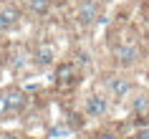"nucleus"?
I'll return each instance as SVG.
<instances>
[{
  "label": "nucleus",
  "mask_w": 149,
  "mask_h": 139,
  "mask_svg": "<svg viewBox=\"0 0 149 139\" xmlns=\"http://www.w3.org/2000/svg\"><path fill=\"white\" fill-rule=\"evenodd\" d=\"M111 53H114L116 66H121V68H132V66H136V63H139V58H141L139 41H136V38H121V41H116V43H114Z\"/></svg>",
  "instance_id": "f257e3e1"
},
{
  "label": "nucleus",
  "mask_w": 149,
  "mask_h": 139,
  "mask_svg": "<svg viewBox=\"0 0 149 139\" xmlns=\"http://www.w3.org/2000/svg\"><path fill=\"white\" fill-rule=\"evenodd\" d=\"M79 78H81V68L73 61L56 63V68H53V84L58 86V89H71V86L79 84Z\"/></svg>",
  "instance_id": "f03ea898"
},
{
  "label": "nucleus",
  "mask_w": 149,
  "mask_h": 139,
  "mask_svg": "<svg viewBox=\"0 0 149 139\" xmlns=\"http://www.w3.org/2000/svg\"><path fill=\"white\" fill-rule=\"evenodd\" d=\"M73 18H76V23L84 25V28L96 25L101 20V3H99V0H81L79 5H76Z\"/></svg>",
  "instance_id": "7ed1b4c3"
},
{
  "label": "nucleus",
  "mask_w": 149,
  "mask_h": 139,
  "mask_svg": "<svg viewBox=\"0 0 149 139\" xmlns=\"http://www.w3.org/2000/svg\"><path fill=\"white\" fill-rule=\"evenodd\" d=\"M109 96H104V94H88L86 99H84V114L88 119H104V116L109 114Z\"/></svg>",
  "instance_id": "20e7f679"
},
{
  "label": "nucleus",
  "mask_w": 149,
  "mask_h": 139,
  "mask_svg": "<svg viewBox=\"0 0 149 139\" xmlns=\"http://www.w3.org/2000/svg\"><path fill=\"white\" fill-rule=\"evenodd\" d=\"M104 86H106V91H109V96L114 101H124L129 99V94H132V81L126 76H119V73H111V76H106V81H104Z\"/></svg>",
  "instance_id": "39448f33"
},
{
  "label": "nucleus",
  "mask_w": 149,
  "mask_h": 139,
  "mask_svg": "<svg viewBox=\"0 0 149 139\" xmlns=\"http://www.w3.org/2000/svg\"><path fill=\"white\" fill-rule=\"evenodd\" d=\"M31 58H33V63H36L38 68H51L56 63V46L51 41H40V43H36Z\"/></svg>",
  "instance_id": "423d86ee"
},
{
  "label": "nucleus",
  "mask_w": 149,
  "mask_h": 139,
  "mask_svg": "<svg viewBox=\"0 0 149 139\" xmlns=\"http://www.w3.org/2000/svg\"><path fill=\"white\" fill-rule=\"evenodd\" d=\"M5 96V106H8V114H20L25 106H28V94L23 89H18V86H10L3 91Z\"/></svg>",
  "instance_id": "0eeeda50"
},
{
  "label": "nucleus",
  "mask_w": 149,
  "mask_h": 139,
  "mask_svg": "<svg viewBox=\"0 0 149 139\" xmlns=\"http://www.w3.org/2000/svg\"><path fill=\"white\" fill-rule=\"evenodd\" d=\"M132 101H129V109H132L134 116H147L149 119V94L147 91H134L132 89Z\"/></svg>",
  "instance_id": "6e6552de"
},
{
  "label": "nucleus",
  "mask_w": 149,
  "mask_h": 139,
  "mask_svg": "<svg viewBox=\"0 0 149 139\" xmlns=\"http://www.w3.org/2000/svg\"><path fill=\"white\" fill-rule=\"evenodd\" d=\"M25 5H28V10H31L33 15L46 18L53 10V0H25Z\"/></svg>",
  "instance_id": "1a4fd4ad"
},
{
  "label": "nucleus",
  "mask_w": 149,
  "mask_h": 139,
  "mask_svg": "<svg viewBox=\"0 0 149 139\" xmlns=\"http://www.w3.org/2000/svg\"><path fill=\"white\" fill-rule=\"evenodd\" d=\"M31 61H33V58H31V53H28V51H18V53L10 56V68L20 73V71H25L28 66H31Z\"/></svg>",
  "instance_id": "9d476101"
},
{
  "label": "nucleus",
  "mask_w": 149,
  "mask_h": 139,
  "mask_svg": "<svg viewBox=\"0 0 149 139\" xmlns=\"http://www.w3.org/2000/svg\"><path fill=\"white\" fill-rule=\"evenodd\" d=\"M0 15L8 20V25H10V28H15V25L20 23V8H18V5H10V3L0 5Z\"/></svg>",
  "instance_id": "9b49d317"
},
{
  "label": "nucleus",
  "mask_w": 149,
  "mask_h": 139,
  "mask_svg": "<svg viewBox=\"0 0 149 139\" xmlns=\"http://www.w3.org/2000/svg\"><path fill=\"white\" fill-rule=\"evenodd\" d=\"M71 61L76 63L79 68H88V66H91V53H86V51H79V53H76V58H71Z\"/></svg>",
  "instance_id": "f8f14e48"
},
{
  "label": "nucleus",
  "mask_w": 149,
  "mask_h": 139,
  "mask_svg": "<svg viewBox=\"0 0 149 139\" xmlns=\"http://www.w3.org/2000/svg\"><path fill=\"white\" fill-rule=\"evenodd\" d=\"M94 139H121V137H119V131H114V129H101V131H96Z\"/></svg>",
  "instance_id": "ddd939ff"
},
{
  "label": "nucleus",
  "mask_w": 149,
  "mask_h": 139,
  "mask_svg": "<svg viewBox=\"0 0 149 139\" xmlns=\"http://www.w3.org/2000/svg\"><path fill=\"white\" fill-rule=\"evenodd\" d=\"M134 139H149V126H139L136 134H134Z\"/></svg>",
  "instance_id": "4468645a"
},
{
  "label": "nucleus",
  "mask_w": 149,
  "mask_h": 139,
  "mask_svg": "<svg viewBox=\"0 0 149 139\" xmlns=\"http://www.w3.org/2000/svg\"><path fill=\"white\" fill-rule=\"evenodd\" d=\"M3 116H8V106H5V96L0 91V119H3Z\"/></svg>",
  "instance_id": "2eb2a0df"
},
{
  "label": "nucleus",
  "mask_w": 149,
  "mask_h": 139,
  "mask_svg": "<svg viewBox=\"0 0 149 139\" xmlns=\"http://www.w3.org/2000/svg\"><path fill=\"white\" fill-rule=\"evenodd\" d=\"M5 31H10V25H8V20L0 15V33H5Z\"/></svg>",
  "instance_id": "dca6fc26"
}]
</instances>
